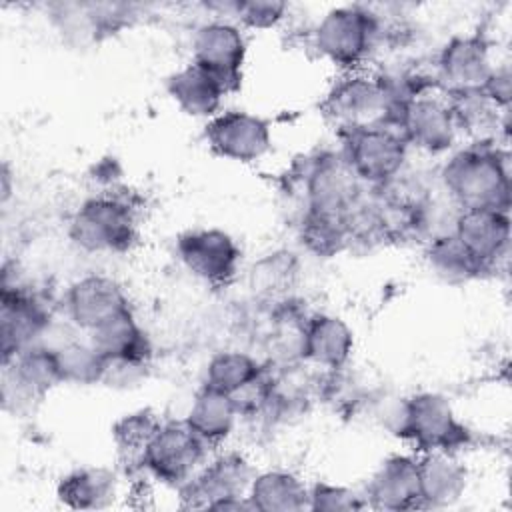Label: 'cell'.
<instances>
[{
	"label": "cell",
	"mask_w": 512,
	"mask_h": 512,
	"mask_svg": "<svg viewBox=\"0 0 512 512\" xmlns=\"http://www.w3.org/2000/svg\"><path fill=\"white\" fill-rule=\"evenodd\" d=\"M438 182L462 208L510 210L508 154L492 142L468 144L448 156Z\"/></svg>",
	"instance_id": "1"
},
{
	"label": "cell",
	"mask_w": 512,
	"mask_h": 512,
	"mask_svg": "<svg viewBox=\"0 0 512 512\" xmlns=\"http://www.w3.org/2000/svg\"><path fill=\"white\" fill-rule=\"evenodd\" d=\"M388 428L410 442L420 454H456L472 442V432L458 420L448 398L436 392H420L402 398L390 410Z\"/></svg>",
	"instance_id": "2"
},
{
	"label": "cell",
	"mask_w": 512,
	"mask_h": 512,
	"mask_svg": "<svg viewBox=\"0 0 512 512\" xmlns=\"http://www.w3.org/2000/svg\"><path fill=\"white\" fill-rule=\"evenodd\" d=\"M312 38L320 56L342 72L362 70L380 46V16L364 4L336 6L320 18Z\"/></svg>",
	"instance_id": "3"
},
{
	"label": "cell",
	"mask_w": 512,
	"mask_h": 512,
	"mask_svg": "<svg viewBox=\"0 0 512 512\" xmlns=\"http://www.w3.org/2000/svg\"><path fill=\"white\" fill-rule=\"evenodd\" d=\"M68 234L84 252H126L138 238L136 212L122 196L100 192L76 208Z\"/></svg>",
	"instance_id": "4"
},
{
	"label": "cell",
	"mask_w": 512,
	"mask_h": 512,
	"mask_svg": "<svg viewBox=\"0 0 512 512\" xmlns=\"http://www.w3.org/2000/svg\"><path fill=\"white\" fill-rule=\"evenodd\" d=\"M322 108L342 132L380 124L392 126L396 112V104L380 76L364 70L342 72L326 92Z\"/></svg>",
	"instance_id": "5"
},
{
	"label": "cell",
	"mask_w": 512,
	"mask_h": 512,
	"mask_svg": "<svg viewBox=\"0 0 512 512\" xmlns=\"http://www.w3.org/2000/svg\"><path fill=\"white\" fill-rule=\"evenodd\" d=\"M250 460L240 452H222L178 488L182 506L212 510H252L248 488L254 478Z\"/></svg>",
	"instance_id": "6"
},
{
	"label": "cell",
	"mask_w": 512,
	"mask_h": 512,
	"mask_svg": "<svg viewBox=\"0 0 512 512\" xmlns=\"http://www.w3.org/2000/svg\"><path fill=\"white\" fill-rule=\"evenodd\" d=\"M210 446L184 422H162L142 452L140 468L158 482L180 488L206 462Z\"/></svg>",
	"instance_id": "7"
},
{
	"label": "cell",
	"mask_w": 512,
	"mask_h": 512,
	"mask_svg": "<svg viewBox=\"0 0 512 512\" xmlns=\"http://www.w3.org/2000/svg\"><path fill=\"white\" fill-rule=\"evenodd\" d=\"M344 158L368 188H378L396 178L408 160V144L390 126H368L344 132Z\"/></svg>",
	"instance_id": "8"
},
{
	"label": "cell",
	"mask_w": 512,
	"mask_h": 512,
	"mask_svg": "<svg viewBox=\"0 0 512 512\" xmlns=\"http://www.w3.org/2000/svg\"><path fill=\"white\" fill-rule=\"evenodd\" d=\"M392 126L402 134L408 148L414 146L428 154L452 150L458 128L446 96L432 92L418 94L396 106Z\"/></svg>",
	"instance_id": "9"
},
{
	"label": "cell",
	"mask_w": 512,
	"mask_h": 512,
	"mask_svg": "<svg viewBox=\"0 0 512 512\" xmlns=\"http://www.w3.org/2000/svg\"><path fill=\"white\" fill-rule=\"evenodd\" d=\"M246 62V36L230 18H212L192 36V64L214 76L228 92L242 82Z\"/></svg>",
	"instance_id": "10"
},
{
	"label": "cell",
	"mask_w": 512,
	"mask_h": 512,
	"mask_svg": "<svg viewBox=\"0 0 512 512\" xmlns=\"http://www.w3.org/2000/svg\"><path fill=\"white\" fill-rule=\"evenodd\" d=\"M366 188L342 150L320 152L304 170V202L312 212L346 216Z\"/></svg>",
	"instance_id": "11"
},
{
	"label": "cell",
	"mask_w": 512,
	"mask_h": 512,
	"mask_svg": "<svg viewBox=\"0 0 512 512\" xmlns=\"http://www.w3.org/2000/svg\"><path fill=\"white\" fill-rule=\"evenodd\" d=\"M2 400L4 408L22 410L42 400L54 386L62 384L56 352L50 344L40 342L2 364Z\"/></svg>",
	"instance_id": "12"
},
{
	"label": "cell",
	"mask_w": 512,
	"mask_h": 512,
	"mask_svg": "<svg viewBox=\"0 0 512 512\" xmlns=\"http://www.w3.org/2000/svg\"><path fill=\"white\" fill-rule=\"evenodd\" d=\"M176 252L186 270L212 286L234 280L240 266L236 240L220 228H196L178 236Z\"/></svg>",
	"instance_id": "13"
},
{
	"label": "cell",
	"mask_w": 512,
	"mask_h": 512,
	"mask_svg": "<svg viewBox=\"0 0 512 512\" xmlns=\"http://www.w3.org/2000/svg\"><path fill=\"white\" fill-rule=\"evenodd\" d=\"M50 310L46 304L20 286L2 284L0 298V346L2 364L18 352L44 342L50 328Z\"/></svg>",
	"instance_id": "14"
},
{
	"label": "cell",
	"mask_w": 512,
	"mask_h": 512,
	"mask_svg": "<svg viewBox=\"0 0 512 512\" xmlns=\"http://www.w3.org/2000/svg\"><path fill=\"white\" fill-rule=\"evenodd\" d=\"M492 70L490 44L480 32L452 36L436 58V82L446 94L484 88Z\"/></svg>",
	"instance_id": "15"
},
{
	"label": "cell",
	"mask_w": 512,
	"mask_h": 512,
	"mask_svg": "<svg viewBox=\"0 0 512 512\" xmlns=\"http://www.w3.org/2000/svg\"><path fill=\"white\" fill-rule=\"evenodd\" d=\"M206 142L222 158L254 162L270 150L272 132L264 118L242 110H228L208 120Z\"/></svg>",
	"instance_id": "16"
},
{
	"label": "cell",
	"mask_w": 512,
	"mask_h": 512,
	"mask_svg": "<svg viewBox=\"0 0 512 512\" xmlns=\"http://www.w3.org/2000/svg\"><path fill=\"white\" fill-rule=\"evenodd\" d=\"M64 310L70 324L90 334L108 320L130 310V304L126 292L114 278L86 274L68 286L64 294Z\"/></svg>",
	"instance_id": "17"
},
{
	"label": "cell",
	"mask_w": 512,
	"mask_h": 512,
	"mask_svg": "<svg viewBox=\"0 0 512 512\" xmlns=\"http://www.w3.org/2000/svg\"><path fill=\"white\" fill-rule=\"evenodd\" d=\"M452 234L484 272H492L510 248L508 212L488 208L460 210Z\"/></svg>",
	"instance_id": "18"
},
{
	"label": "cell",
	"mask_w": 512,
	"mask_h": 512,
	"mask_svg": "<svg viewBox=\"0 0 512 512\" xmlns=\"http://www.w3.org/2000/svg\"><path fill=\"white\" fill-rule=\"evenodd\" d=\"M364 500L374 510H414L420 508L418 458L410 454H392L370 476L364 488Z\"/></svg>",
	"instance_id": "19"
},
{
	"label": "cell",
	"mask_w": 512,
	"mask_h": 512,
	"mask_svg": "<svg viewBox=\"0 0 512 512\" xmlns=\"http://www.w3.org/2000/svg\"><path fill=\"white\" fill-rule=\"evenodd\" d=\"M354 350V332L338 316L312 314L304 320L302 358L328 372L346 368Z\"/></svg>",
	"instance_id": "20"
},
{
	"label": "cell",
	"mask_w": 512,
	"mask_h": 512,
	"mask_svg": "<svg viewBox=\"0 0 512 512\" xmlns=\"http://www.w3.org/2000/svg\"><path fill=\"white\" fill-rule=\"evenodd\" d=\"M420 508H448L456 504L468 484L466 466L452 452H426L418 456Z\"/></svg>",
	"instance_id": "21"
},
{
	"label": "cell",
	"mask_w": 512,
	"mask_h": 512,
	"mask_svg": "<svg viewBox=\"0 0 512 512\" xmlns=\"http://www.w3.org/2000/svg\"><path fill=\"white\" fill-rule=\"evenodd\" d=\"M458 134H466L470 144L498 140V130L506 126V110L498 106L482 88L446 94Z\"/></svg>",
	"instance_id": "22"
},
{
	"label": "cell",
	"mask_w": 512,
	"mask_h": 512,
	"mask_svg": "<svg viewBox=\"0 0 512 512\" xmlns=\"http://www.w3.org/2000/svg\"><path fill=\"white\" fill-rule=\"evenodd\" d=\"M240 412L232 396L202 384L184 416V422L214 450L234 430Z\"/></svg>",
	"instance_id": "23"
},
{
	"label": "cell",
	"mask_w": 512,
	"mask_h": 512,
	"mask_svg": "<svg viewBox=\"0 0 512 512\" xmlns=\"http://www.w3.org/2000/svg\"><path fill=\"white\" fill-rule=\"evenodd\" d=\"M168 94L176 106L194 118H212L218 114L226 90L222 84L196 64L176 70L168 78Z\"/></svg>",
	"instance_id": "24"
},
{
	"label": "cell",
	"mask_w": 512,
	"mask_h": 512,
	"mask_svg": "<svg viewBox=\"0 0 512 512\" xmlns=\"http://www.w3.org/2000/svg\"><path fill=\"white\" fill-rule=\"evenodd\" d=\"M310 486L304 484L300 476L288 470H264L256 472L250 488L248 500L252 510L260 512H296L308 508Z\"/></svg>",
	"instance_id": "25"
},
{
	"label": "cell",
	"mask_w": 512,
	"mask_h": 512,
	"mask_svg": "<svg viewBox=\"0 0 512 512\" xmlns=\"http://www.w3.org/2000/svg\"><path fill=\"white\" fill-rule=\"evenodd\" d=\"M90 344L106 360H132L148 364L152 356L150 340L136 322L132 310L118 314L90 332Z\"/></svg>",
	"instance_id": "26"
},
{
	"label": "cell",
	"mask_w": 512,
	"mask_h": 512,
	"mask_svg": "<svg viewBox=\"0 0 512 512\" xmlns=\"http://www.w3.org/2000/svg\"><path fill=\"white\" fill-rule=\"evenodd\" d=\"M58 500L74 510H100L114 502L118 494V476L110 468L92 466L66 474L56 488Z\"/></svg>",
	"instance_id": "27"
},
{
	"label": "cell",
	"mask_w": 512,
	"mask_h": 512,
	"mask_svg": "<svg viewBox=\"0 0 512 512\" xmlns=\"http://www.w3.org/2000/svg\"><path fill=\"white\" fill-rule=\"evenodd\" d=\"M264 370L266 366L260 364L248 352L222 350L208 360L204 384L228 396H234L240 390H244L248 384H252Z\"/></svg>",
	"instance_id": "28"
},
{
	"label": "cell",
	"mask_w": 512,
	"mask_h": 512,
	"mask_svg": "<svg viewBox=\"0 0 512 512\" xmlns=\"http://www.w3.org/2000/svg\"><path fill=\"white\" fill-rule=\"evenodd\" d=\"M426 260L434 274L446 282H468L480 278L484 270L466 252L454 234H444L426 242Z\"/></svg>",
	"instance_id": "29"
},
{
	"label": "cell",
	"mask_w": 512,
	"mask_h": 512,
	"mask_svg": "<svg viewBox=\"0 0 512 512\" xmlns=\"http://www.w3.org/2000/svg\"><path fill=\"white\" fill-rule=\"evenodd\" d=\"M300 238L310 252L332 256L350 244L346 216L306 210L300 222Z\"/></svg>",
	"instance_id": "30"
},
{
	"label": "cell",
	"mask_w": 512,
	"mask_h": 512,
	"mask_svg": "<svg viewBox=\"0 0 512 512\" xmlns=\"http://www.w3.org/2000/svg\"><path fill=\"white\" fill-rule=\"evenodd\" d=\"M52 348L56 352L62 382L82 384V386L100 384L102 370H104V358L90 344V340L88 342L68 340V342L52 346Z\"/></svg>",
	"instance_id": "31"
},
{
	"label": "cell",
	"mask_w": 512,
	"mask_h": 512,
	"mask_svg": "<svg viewBox=\"0 0 512 512\" xmlns=\"http://www.w3.org/2000/svg\"><path fill=\"white\" fill-rule=\"evenodd\" d=\"M160 424L162 420H158L152 410H136L116 420V424L112 426V436L120 456L126 458L128 464H136L140 468L142 452L154 432L160 428Z\"/></svg>",
	"instance_id": "32"
},
{
	"label": "cell",
	"mask_w": 512,
	"mask_h": 512,
	"mask_svg": "<svg viewBox=\"0 0 512 512\" xmlns=\"http://www.w3.org/2000/svg\"><path fill=\"white\" fill-rule=\"evenodd\" d=\"M230 12V20H234L240 28H272L276 26L288 6L284 2H274V0H248V2H230L224 6Z\"/></svg>",
	"instance_id": "33"
},
{
	"label": "cell",
	"mask_w": 512,
	"mask_h": 512,
	"mask_svg": "<svg viewBox=\"0 0 512 512\" xmlns=\"http://www.w3.org/2000/svg\"><path fill=\"white\" fill-rule=\"evenodd\" d=\"M366 500L364 494L330 482H314L310 486L308 510H326V512H354L364 510Z\"/></svg>",
	"instance_id": "34"
}]
</instances>
